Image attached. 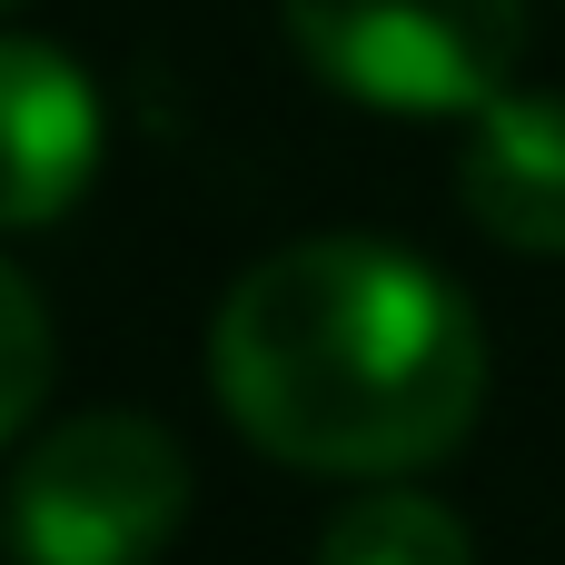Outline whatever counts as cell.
<instances>
[{"label": "cell", "mask_w": 565, "mask_h": 565, "mask_svg": "<svg viewBox=\"0 0 565 565\" xmlns=\"http://www.w3.org/2000/svg\"><path fill=\"white\" fill-rule=\"evenodd\" d=\"M0 10H10V0H0Z\"/></svg>", "instance_id": "obj_8"}, {"label": "cell", "mask_w": 565, "mask_h": 565, "mask_svg": "<svg viewBox=\"0 0 565 565\" xmlns=\"http://www.w3.org/2000/svg\"><path fill=\"white\" fill-rule=\"evenodd\" d=\"M298 60L387 119H477L516 89L526 0H278Z\"/></svg>", "instance_id": "obj_3"}, {"label": "cell", "mask_w": 565, "mask_h": 565, "mask_svg": "<svg viewBox=\"0 0 565 565\" xmlns=\"http://www.w3.org/2000/svg\"><path fill=\"white\" fill-rule=\"evenodd\" d=\"M189 526V457L159 417L89 407L60 417L0 497V536L20 565H159Z\"/></svg>", "instance_id": "obj_2"}, {"label": "cell", "mask_w": 565, "mask_h": 565, "mask_svg": "<svg viewBox=\"0 0 565 565\" xmlns=\"http://www.w3.org/2000/svg\"><path fill=\"white\" fill-rule=\"evenodd\" d=\"M99 169V89L50 40H0V228H50Z\"/></svg>", "instance_id": "obj_4"}, {"label": "cell", "mask_w": 565, "mask_h": 565, "mask_svg": "<svg viewBox=\"0 0 565 565\" xmlns=\"http://www.w3.org/2000/svg\"><path fill=\"white\" fill-rule=\"evenodd\" d=\"M209 387L248 447L308 477H417L487 397V338L457 278L397 238L268 248L209 318Z\"/></svg>", "instance_id": "obj_1"}, {"label": "cell", "mask_w": 565, "mask_h": 565, "mask_svg": "<svg viewBox=\"0 0 565 565\" xmlns=\"http://www.w3.org/2000/svg\"><path fill=\"white\" fill-rule=\"evenodd\" d=\"M50 367H60V338H50V308H40V288L0 258V447L40 417V397H50Z\"/></svg>", "instance_id": "obj_7"}, {"label": "cell", "mask_w": 565, "mask_h": 565, "mask_svg": "<svg viewBox=\"0 0 565 565\" xmlns=\"http://www.w3.org/2000/svg\"><path fill=\"white\" fill-rule=\"evenodd\" d=\"M457 209L526 258H565V89H507L477 109Z\"/></svg>", "instance_id": "obj_5"}, {"label": "cell", "mask_w": 565, "mask_h": 565, "mask_svg": "<svg viewBox=\"0 0 565 565\" xmlns=\"http://www.w3.org/2000/svg\"><path fill=\"white\" fill-rule=\"evenodd\" d=\"M318 565H477V546H467L457 507H437L417 487H367L328 516Z\"/></svg>", "instance_id": "obj_6"}]
</instances>
